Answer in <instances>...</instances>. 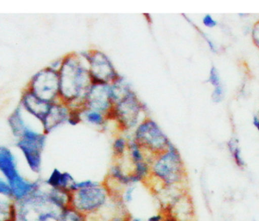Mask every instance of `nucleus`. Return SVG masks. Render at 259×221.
Returning a JSON list of instances; mask_svg holds the SVG:
<instances>
[{"label":"nucleus","mask_w":259,"mask_h":221,"mask_svg":"<svg viewBox=\"0 0 259 221\" xmlns=\"http://www.w3.org/2000/svg\"><path fill=\"white\" fill-rule=\"evenodd\" d=\"M17 204L18 221H62L63 212L49 197L47 193L36 191Z\"/></svg>","instance_id":"obj_1"},{"label":"nucleus","mask_w":259,"mask_h":221,"mask_svg":"<svg viewBox=\"0 0 259 221\" xmlns=\"http://www.w3.org/2000/svg\"><path fill=\"white\" fill-rule=\"evenodd\" d=\"M92 79L91 74L88 73L80 62L68 57L61 66L60 73V95L68 101H74L80 97L87 89V81Z\"/></svg>","instance_id":"obj_2"},{"label":"nucleus","mask_w":259,"mask_h":221,"mask_svg":"<svg viewBox=\"0 0 259 221\" xmlns=\"http://www.w3.org/2000/svg\"><path fill=\"white\" fill-rule=\"evenodd\" d=\"M152 174L164 185L172 187L182 183L183 165L177 149L171 145L167 151L160 154L159 158L151 166Z\"/></svg>","instance_id":"obj_3"},{"label":"nucleus","mask_w":259,"mask_h":221,"mask_svg":"<svg viewBox=\"0 0 259 221\" xmlns=\"http://www.w3.org/2000/svg\"><path fill=\"white\" fill-rule=\"evenodd\" d=\"M108 191L101 185L80 189L71 193L70 206L85 215L93 214L106 206Z\"/></svg>","instance_id":"obj_4"},{"label":"nucleus","mask_w":259,"mask_h":221,"mask_svg":"<svg viewBox=\"0 0 259 221\" xmlns=\"http://www.w3.org/2000/svg\"><path fill=\"white\" fill-rule=\"evenodd\" d=\"M30 91L41 101L51 103L60 95V74L52 68H46L35 74Z\"/></svg>","instance_id":"obj_5"},{"label":"nucleus","mask_w":259,"mask_h":221,"mask_svg":"<svg viewBox=\"0 0 259 221\" xmlns=\"http://www.w3.org/2000/svg\"><path fill=\"white\" fill-rule=\"evenodd\" d=\"M136 139L139 145L160 154L167 151L171 145L158 125L151 120H146L139 125L136 132Z\"/></svg>","instance_id":"obj_6"},{"label":"nucleus","mask_w":259,"mask_h":221,"mask_svg":"<svg viewBox=\"0 0 259 221\" xmlns=\"http://www.w3.org/2000/svg\"><path fill=\"white\" fill-rule=\"evenodd\" d=\"M45 141L44 134L28 130L18 143V147L23 151L28 164L34 172H38L41 168V153Z\"/></svg>","instance_id":"obj_7"},{"label":"nucleus","mask_w":259,"mask_h":221,"mask_svg":"<svg viewBox=\"0 0 259 221\" xmlns=\"http://www.w3.org/2000/svg\"><path fill=\"white\" fill-rule=\"evenodd\" d=\"M91 62V74L93 84H107L108 80L115 82L119 79V77L115 73L109 60L105 55L96 52L89 57Z\"/></svg>","instance_id":"obj_8"},{"label":"nucleus","mask_w":259,"mask_h":221,"mask_svg":"<svg viewBox=\"0 0 259 221\" xmlns=\"http://www.w3.org/2000/svg\"><path fill=\"white\" fill-rule=\"evenodd\" d=\"M85 102L90 110L104 112L112 103L111 89L106 84H93L85 98Z\"/></svg>","instance_id":"obj_9"},{"label":"nucleus","mask_w":259,"mask_h":221,"mask_svg":"<svg viewBox=\"0 0 259 221\" xmlns=\"http://www.w3.org/2000/svg\"><path fill=\"white\" fill-rule=\"evenodd\" d=\"M140 105L137 98L131 92L129 95L118 102L117 108L113 111L115 116L120 118L121 122H124L125 126H133L138 119Z\"/></svg>","instance_id":"obj_10"},{"label":"nucleus","mask_w":259,"mask_h":221,"mask_svg":"<svg viewBox=\"0 0 259 221\" xmlns=\"http://www.w3.org/2000/svg\"><path fill=\"white\" fill-rule=\"evenodd\" d=\"M10 185L12 187V201L16 203L26 200L35 192L38 191L39 185L36 183H30L25 180L21 175L16 177L14 180L10 182Z\"/></svg>","instance_id":"obj_11"},{"label":"nucleus","mask_w":259,"mask_h":221,"mask_svg":"<svg viewBox=\"0 0 259 221\" xmlns=\"http://www.w3.org/2000/svg\"><path fill=\"white\" fill-rule=\"evenodd\" d=\"M23 106L28 112L35 116V118H38L42 123V121L45 120L50 112L52 103L41 101V99L36 97L31 92L29 91L23 97Z\"/></svg>","instance_id":"obj_12"},{"label":"nucleus","mask_w":259,"mask_h":221,"mask_svg":"<svg viewBox=\"0 0 259 221\" xmlns=\"http://www.w3.org/2000/svg\"><path fill=\"white\" fill-rule=\"evenodd\" d=\"M67 111L68 110L62 106L52 104L50 112L45 118V120L42 121L45 131L50 132V130L58 126L66 119H68V112Z\"/></svg>","instance_id":"obj_13"},{"label":"nucleus","mask_w":259,"mask_h":221,"mask_svg":"<svg viewBox=\"0 0 259 221\" xmlns=\"http://www.w3.org/2000/svg\"><path fill=\"white\" fill-rule=\"evenodd\" d=\"M0 168L1 172L6 176L8 183L14 180L16 177H18V170L16 167L15 160L11 153L9 150L6 148H1V154H0Z\"/></svg>","instance_id":"obj_14"},{"label":"nucleus","mask_w":259,"mask_h":221,"mask_svg":"<svg viewBox=\"0 0 259 221\" xmlns=\"http://www.w3.org/2000/svg\"><path fill=\"white\" fill-rule=\"evenodd\" d=\"M75 183V181L70 174L67 172L62 173L58 169H54L47 180V184L51 189H62L69 192L72 186Z\"/></svg>","instance_id":"obj_15"},{"label":"nucleus","mask_w":259,"mask_h":221,"mask_svg":"<svg viewBox=\"0 0 259 221\" xmlns=\"http://www.w3.org/2000/svg\"><path fill=\"white\" fill-rule=\"evenodd\" d=\"M228 149H229L230 153L233 156V160L235 162L236 165L239 168H243L245 166L244 159L242 157L241 150L239 148L238 141L235 139H232L228 142Z\"/></svg>","instance_id":"obj_16"},{"label":"nucleus","mask_w":259,"mask_h":221,"mask_svg":"<svg viewBox=\"0 0 259 221\" xmlns=\"http://www.w3.org/2000/svg\"><path fill=\"white\" fill-rule=\"evenodd\" d=\"M62 221H87V215L68 206L64 210Z\"/></svg>","instance_id":"obj_17"},{"label":"nucleus","mask_w":259,"mask_h":221,"mask_svg":"<svg viewBox=\"0 0 259 221\" xmlns=\"http://www.w3.org/2000/svg\"><path fill=\"white\" fill-rule=\"evenodd\" d=\"M85 117L89 123L95 124H101L104 122V118L101 112L94 111V110H87L85 112Z\"/></svg>","instance_id":"obj_18"},{"label":"nucleus","mask_w":259,"mask_h":221,"mask_svg":"<svg viewBox=\"0 0 259 221\" xmlns=\"http://www.w3.org/2000/svg\"><path fill=\"white\" fill-rule=\"evenodd\" d=\"M139 146L140 145L136 143H133L132 145H130V151H131L132 158H133V162H135V164L139 162H144V156H143Z\"/></svg>","instance_id":"obj_19"},{"label":"nucleus","mask_w":259,"mask_h":221,"mask_svg":"<svg viewBox=\"0 0 259 221\" xmlns=\"http://www.w3.org/2000/svg\"><path fill=\"white\" fill-rule=\"evenodd\" d=\"M208 82L213 86H219V85H222L221 82V76H220V73H219L218 69L214 66H212L209 71V76H208Z\"/></svg>","instance_id":"obj_20"},{"label":"nucleus","mask_w":259,"mask_h":221,"mask_svg":"<svg viewBox=\"0 0 259 221\" xmlns=\"http://www.w3.org/2000/svg\"><path fill=\"white\" fill-rule=\"evenodd\" d=\"M224 98L225 89L223 85L213 87V91L212 93V100L214 103H221V101L224 100Z\"/></svg>","instance_id":"obj_21"},{"label":"nucleus","mask_w":259,"mask_h":221,"mask_svg":"<svg viewBox=\"0 0 259 221\" xmlns=\"http://www.w3.org/2000/svg\"><path fill=\"white\" fill-rule=\"evenodd\" d=\"M0 193H1V195H3L4 197L9 198L12 200V187H11L8 182L2 180V179L0 181Z\"/></svg>","instance_id":"obj_22"},{"label":"nucleus","mask_w":259,"mask_h":221,"mask_svg":"<svg viewBox=\"0 0 259 221\" xmlns=\"http://www.w3.org/2000/svg\"><path fill=\"white\" fill-rule=\"evenodd\" d=\"M125 148H126V142L124 139H118L113 144L114 153L118 156H121L124 153Z\"/></svg>","instance_id":"obj_23"},{"label":"nucleus","mask_w":259,"mask_h":221,"mask_svg":"<svg viewBox=\"0 0 259 221\" xmlns=\"http://www.w3.org/2000/svg\"><path fill=\"white\" fill-rule=\"evenodd\" d=\"M133 192H134V187L129 186L125 189L124 195H123V201L124 203L129 204L133 201Z\"/></svg>","instance_id":"obj_24"},{"label":"nucleus","mask_w":259,"mask_h":221,"mask_svg":"<svg viewBox=\"0 0 259 221\" xmlns=\"http://www.w3.org/2000/svg\"><path fill=\"white\" fill-rule=\"evenodd\" d=\"M202 22H203L204 25L206 27H208V28H214V27L217 26V21L215 20L214 18H212L211 15L204 16L203 19H202Z\"/></svg>","instance_id":"obj_25"},{"label":"nucleus","mask_w":259,"mask_h":221,"mask_svg":"<svg viewBox=\"0 0 259 221\" xmlns=\"http://www.w3.org/2000/svg\"><path fill=\"white\" fill-rule=\"evenodd\" d=\"M251 36H252V41L254 45L259 49V22L254 24L252 32H251Z\"/></svg>","instance_id":"obj_26"},{"label":"nucleus","mask_w":259,"mask_h":221,"mask_svg":"<svg viewBox=\"0 0 259 221\" xmlns=\"http://www.w3.org/2000/svg\"><path fill=\"white\" fill-rule=\"evenodd\" d=\"M166 215L162 213H156V214H153L147 218V221H162L164 219Z\"/></svg>","instance_id":"obj_27"},{"label":"nucleus","mask_w":259,"mask_h":221,"mask_svg":"<svg viewBox=\"0 0 259 221\" xmlns=\"http://www.w3.org/2000/svg\"><path fill=\"white\" fill-rule=\"evenodd\" d=\"M254 126L256 127V129L259 130V118L258 117H254L253 118Z\"/></svg>","instance_id":"obj_28"},{"label":"nucleus","mask_w":259,"mask_h":221,"mask_svg":"<svg viewBox=\"0 0 259 221\" xmlns=\"http://www.w3.org/2000/svg\"><path fill=\"white\" fill-rule=\"evenodd\" d=\"M162 221H177V218H175V217H173V216L170 215H166V217H165L164 219Z\"/></svg>","instance_id":"obj_29"}]
</instances>
